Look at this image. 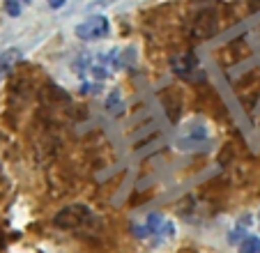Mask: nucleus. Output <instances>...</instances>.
<instances>
[{
    "mask_svg": "<svg viewBox=\"0 0 260 253\" xmlns=\"http://www.w3.org/2000/svg\"><path fill=\"white\" fill-rule=\"evenodd\" d=\"M94 224V214L92 209L83 203H76V205H67L53 216V226L60 230H67V233H79V230L85 228H92Z\"/></svg>",
    "mask_w": 260,
    "mask_h": 253,
    "instance_id": "nucleus-1",
    "label": "nucleus"
},
{
    "mask_svg": "<svg viewBox=\"0 0 260 253\" xmlns=\"http://www.w3.org/2000/svg\"><path fill=\"white\" fill-rule=\"evenodd\" d=\"M216 33V16L214 12L205 10L196 21H193V37L196 39H207Z\"/></svg>",
    "mask_w": 260,
    "mask_h": 253,
    "instance_id": "nucleus-3",
    "label": "nucleus"
},
{
    "mask_svg": "<svg viewBox=\"0 0 260 253\" xmlns=\"http://www.w3.org/2000/svg\"><path fill=\"white\" fill-rule=\"evenodd\" d=\"M21 60V51L19 49H7L0 53V85L10 76V72L16 67V62Z\"/></svg>",
    "mask_w": 260,
    "mask_h": 253,
    "instance_id": "nucleus-4",
    "label": "nucleus"
},
{
    "mask_svg": "<svg viewBox=\"0 0 260 253\" xmlns=\"http://www.w3.org/2000/svg\"><path fill=\"white\" fill-rule=\"evenodd\" d=\"M111 33V23H108L106 16H90V19L81 21L76 25V37L83 39V42H94V39H102Z\"/></svg>",
    "mask_w": 260,
    "mask_h": 253,
    "instance_id": "nucleus-2",
    "label": "nucleus"
},
{
    "mask_svg": "<svg viewBox=\"0 0 260 253\" xmlns=\"http://www.w3.org/2000/svg\"><path fill=\"white\" fill-rule=\"evenodd\" d=\"M28 3H30V0H5V3H3V7H5V12L10 16H19Z\"/></svg>",
    "mask_w": 260,
    "mask_h": 253,
    "instance_id": "nucleus-6",
    "label": "nucleus"
},
{
    "mask_svg": "<svg viewBox=\"0 0 260 253\" xmlns=\"http://www.w3.org/2000/svg\"><path fill=\"white\" fill-rule=\"evenodd\" d=\"M237 253H260V237H244L237 246Z\"/></svg>",
    "mask_w": 260,
    "mask_h": 253,
    "instance_id": "nucleus-5",
    "label": "nucleus"
},
{
    "mask_svg": "<svg viewBox=\"0 0 260 253\" xmlns=\"http://www.w3.org/2000/svg\"><path fill=\"white\" fill-rule=\"evenodd\" d=\"M49 5L53 7V10H58V7H62V5H64V0H49Z\"/></svg>",
    "mask_w": 260,
    "mask_h": 253,
    "instance_id": "nucleus-7",
    "label": "nucleus"
}]
</instances>
